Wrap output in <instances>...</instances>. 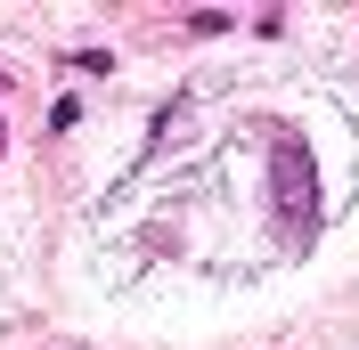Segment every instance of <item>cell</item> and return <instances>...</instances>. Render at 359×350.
Masks as SVG:
<instances>
[{"instance_id":"cell-1","label":"cell","mask_w":359,"mask_h":350,"mask_svg":"<svg viewBox=\"0 0 359 350\" xmlns=\"http://www.w3.org/2000/svg\"><path fill=\"white\" fill-rule=\"evenodd\" d=\"M269 172H278V212H286V228H311V155L294 147L286 131L269 139Z\"/></svg>"}]
</instances>
